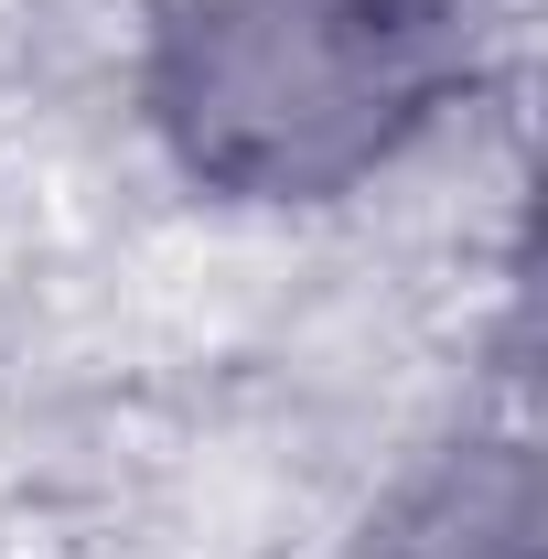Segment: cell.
Instances as JSON below:
<instances>
[{"instance_id": "obj_2", "label": "cell", "mask_w": 548, "mask_h": 559, "mask_svg": "<svg viewBox=\"0 0 548 559\" xmlns=\"http://www.w3.org/2000/svg\"><path fill=\"white\" fill-rule=\"evenodd\" d=\"M355 559H538V463L527 441H452L419 485L388 495Z\"/></svg>"}, {"instance_id": "obj_1", "label": "cell", "mask_w": 548, "mask_h": 559, "mask_svg": "<svg viewBox=\"0 0 548 559\" xmlns=\"http://www.w3.org/2000/svg\"><path fill=\"white\" fill-rule=\"evenodd\" d=\"M484 0H172L140 108L237 205H334L377 183L463 86Z\"/></svg>"}]
</instances>
